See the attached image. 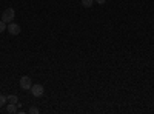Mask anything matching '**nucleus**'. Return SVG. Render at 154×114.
<instances>
[{
	"label": "nucleus",
	"mask_w": 154,
	"mask_h": 114,
	"mask_svg": "<svg viewBox=\"0 0 154 114\" xmlns=\"http://www.w3.org/2000/svg\"><path fill=\"white\" fill-rule=\"evenodd\" d=\"M6 112H8V114L17 112V103H8V105H6Z\"/></svg>",
	"instance_id": "obj_5"
},
{
	"label": "nucleus",
	"mask_w": 154,
	"mask_h": 114,
	"mask_svg": "<svg viewBox=\"0 0 154 114\" xmlns=\"http://www.w3.org/2000/svg\"><path fill=\"white\" fill-rule=\"evenodd\" d=\"M20 31H22L20 25H17V23H14V22L8 23V32H9L11 35H19V34H20Z\"/></svg>",
	"instance_id": "obj_4"
},
{
	"label": "nucleus",
	"mask_w": 154,
	"mask_h": 114,
	"mask_svg": "<svg viewBox=\"0 0 154 114\" xmlns=\"http://www.w3.org/2000/svg\"><path fill=\"white\" fill-rule=\"evenodd\" d=\"M29 91H31V94H32L34 97H42V96H43V93H45L43 86H42L40 83H35V85H32Z\"/></svg>",
	"instance_id": "obj_3"
},
{
	"label": "nucleus",
	"mask_w": 154,
	"mask_h": 114,
	"mask_svg": "<svg viewBox=\"0 0 154 114\" xmlns=\"http://www.w3.org/2000/svg\"><path fill=\"white\" fill-rule=\"evenodd\" d=\"M94 2H97L99 5H105V3H106V0H94Z\"/></svg>",
	"instance_id": "obj_11"
},
{
	"label": "nucleus",
	"mask_w": 154,
	"mask_h": 114,
	"mask_svg": "<svg viewBox=\"0 0 154 114\" xmlns=\"http://www.w3.org/2000/svg\"><path fill=\"white\" fill-rule=\"evenodd\" d=\"M19 85H20L22 90H25V91H29V90H31V86H32V80H31L29 75H23V77H20Z\"/></svg>",
	"instance_id": "obj_2"
},
{
	"label": "nucleus",
	"mask_w": 154,
	"mask_h": 114,
	"mask_svg": "<svg viewBox=\"0 0 154 114\" xmlns=\"http://www.w3.org/2000/svg\"><path fill=\"white\" fill-rule=\"evenodd\" d=\"M28 112H29V114H38V108H35V106H31V108L28 109Z\"/></svg>",
	"instance_id": "obj_10"
},
{
	"label": "nucleus",
	"mask_w": 154,
	"mask_h": 114,
	"mask_svg": "<svg viewBox=\"0 0 154 114\" xmlns=\"http://www.w3.org/2000/svg\"><path fill=\"white\" fill-rule=\"evenodd\" d=\"M5 29H8V25H6L3 20H0V32H3Z\"/></svg>",
	"instance_id": "obj_9"
},
{
	"label": "nucleus",
	"mask_w": 154,
	"mask_h": 114,
	"mask_svg": "<svg viewBox=\"0 0 154 114\" xmlns=\"http://www.w3.org/2000/svg\"><path fill=\"white\" fill-rule=\"evenodd\" d=\"M14 17H16V11L12 8H6L2 12V19H0V20H3L5 23H11L12 20H14Z\"/></svg>",
	"instance_id": "obj_1"
},
{
	"label": "nucleus",
	"mask_w": 154,
	"mask_h": 114,
	"mask_svg": "<svg viewBox=\"0 0 154 114\" xmlns=\"http://www.w3.org/2000/svg\"><path fill=\"white\" fill-rule=\"evenodd\" d=\"M6 99H8L9 103H17L19 102V97L16 94H9V96H6Z\"/></svg>",
	"instance_id": "obj_6"
},
{
	"label": "nucleus",
	"mask_w": 154,
	"mask_h": 114,
	"mask_svg": "<svg viewBox=\"0 0 154 114\" xmlns=\"http://www.w3.org/2000/svg\"><path fill=\"white\" fill-rule=\"evenodd\" d=\"M93 3H94V0H82V5H83L85 8H91Z\"/></svg>",
	"instance_id": "obj_7"
},
{
	"label": "nucleus",
	"mask_w": 154,
	"mask_h": 114,
	"mask_svg": "<svg viewBox=\"0 0 154 114\" xmlns=\"http://www.w3.org/2000/svg\"><path fill=\"white\" fill-rule=\"evenodd\" d=\"M8 102V99H6V96H3V94H0V108H2L5 103Z\"/></svg>",
	"instance_id": "obj_8"
}]
</instances>
